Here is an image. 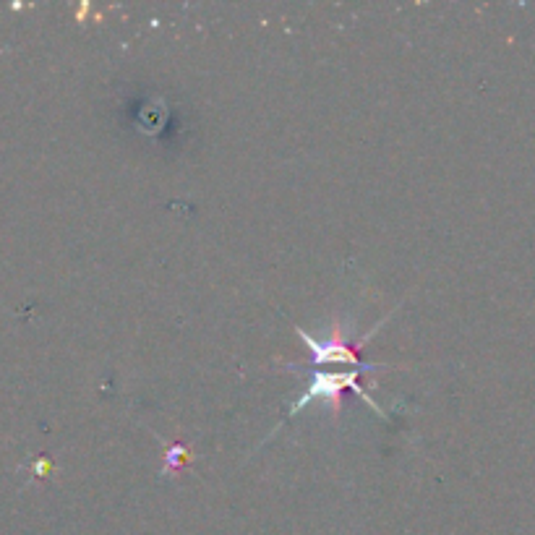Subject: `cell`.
<instances>
[{
  "mask_svg": "<svg viewBox=\"0 0 535 535\" xmlns=\"http://www.w3.org/2000/svg\"><path fill=\"white\" fill-rule=\"evenodd\" d=\"M358 376H361V371H345V374H327V371H324V374H314L311 376V382H308L306 392L301 395V400L295 402L293 408H290L288 418L298 415L303 408H306L308 402H316V400L332 405V413L337 415L340 413L342 392H345V389H353L355 395L361 397L366 405H371V408L382 415V418H387V415H384V410L379 408V405H376V402L366 395V392H363L361 384H358Z\"/></svg>",
  "mask_w": 535,
  "mask_h": 535,
  "instance_id": "obj_1",
  "label": "cell"
},
{
  "mask_svg": "<svg viewBox=\"0 0 535 535\" xmlns=\"http://www.w3.org/2000/svg\"><path fill=\"white\" fill-rule=\"evenodd\" d=\"M298 335H301L303 345H306L308 350H311V363L314 366H321V363H353L358 371H363V374H374V371H379V368H384L382 363H363L361 355H358V350L363 348L368 342V337H363L361 342H350L348 335H342V329L332 327V332L327 335V340H316L314 335H308V332H303V329H298Z\"/></svg>",
  "mask_w": 535,
  "mask_h": 535,
  "instance_id": "obj_2",
  "label": "cell"
},
{
  "mask_svg": "<svg viewBox=\"0 0 535 535\" xmlns=\"http://www.w3.org/2000/svg\"><path fill=\"white\" fill-rule=\"evenodd\" d=\"M165 123H168V107H165V102L154 100V102H149V105L141 107L139 131L154 136V134H160Z\"/></svg>",
  "mask_w": 535,
  "mask_h": 535,
  "instance_id": "obj_3",
  "label": "cell"
},
{
  "mask_svg": "<svg viewBox=\"0 0 535 535\" xmlns=\"http://www.w3.org/2000/svg\"><path fill=\"white\" fill-rule=\"evenodd\" d=\"M188 460H191V447L186 444H173L165 455V465H162V475H173L181 468H186Z\"/></svg>",
  "mask_w": 535,
  "mask_h": 535,
  "instance_id": "obj_4",
  "label": "cell"
}]
</instances>
